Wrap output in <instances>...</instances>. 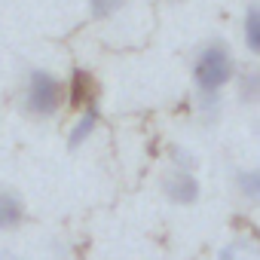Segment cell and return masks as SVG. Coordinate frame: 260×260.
Wrapping results in <instances>:
<instances>
[{
  "instance_id": "1",
  "label": "cell",
  "mask_w": 260,
  "mask_h": 260,
  "mask_svg": "<svg viewBox=\"0 0 260 260\" xmlns=\"http://www.w3.org/2000/svg\"><path fill=\"white\" fill-rule=\"evenodd\" d=\"M236 71L239 61L226 40H205L190 58V80L196 95H223V89L233 86Z\"/></svg>"
},
{
  "instance_id": "2",
  "label": "cell",
  "mask_w": 260,
  "mask_h": 260,
  "mask_svg": "<svg viewBox=\"0 0 260 260\" xmlns=\"http://www.w3.org/2000/svg\"><path fill=\"white\" fill-rule=\"evenodd\" d=\"M22 110L31 119H55L64 110V80L46 68H31L22 83Z\"/></svg>"
},
{
  "instance_id": "3",
  "label": "cell",
  "mask_w": 260,
  "mask_h": 260,
  "mask_svg": "<svg viewBox=\"0 0 260 260\" xmlns=\"http://www.w3.org/2000/svg\"><path fill=\"white\" fill-rule=\"evenodd\" d=\"M162 196L172 205H196L202 196V184L196 178V172L187 169H169L162 175Z\"/></svg>"
},
{
  "instance_id": "4",
  "label": "cell",
  "mask_w": 260,
  "mask_h": 260,
  "mask_svg": "<svg viewBox=\"0 0 260 260\" xmlns=\"http://www.w3.org/2000/svg\"><path fill=\"white\" fill-rule=\"evenodd\" d=\"M98 95H101V89H98L95 74L86 68H74L68 83H64V104L74 110H86V107L98 104Z\"/></svg>"
},
{
  "instance_id": "5",
  "label": "cell",
  "mask_w": 260,
  "mask_h": 260,
  "mask_svg": "<svg viewBox=\"0 0 260 260\" xmlns=\"http://www.w3.org/2000/svg\"><path fill=\"white\" fill-rule=\"evenodd\" d=\"M98 122H101V104L86 107V110H77L74 122L68 125V147L71 150H80L83 144H89V138L95 135Z\"/></svg>"
},
{
  "instance_id": "6",
  "label": "cell",
  "mask_w": 260,
  "mask_h": 260,
  "mask_svg": "<svg viewBox=\"0 0 260 260\" xmlns=\"http://www.w3.org/2000/svg\"><path fill=\"white\" fill-rule=\"evenodd\" d=\"M28 217L25 199L10 190V187H0V233H16Z\"/></svg>"
},
{
  "instance_id": "7",
  "label": "cell",
  "mask_w": 260,
  "mask_h": 260,
  "mask_svg": "<svg viewBox=\"0 0 260 260\" xmlns=\"http://www.w3.org/2000/svg\"><path fill=\"white\" fill-rule=\"evenodd\" d=\"M242 43H245L248 55L260 52V7L257 4L245 7V16H242Z\"/></svg>"
},
{
  "instance_id": "8",
  "label": "cell",
  "mask_w": 260,
  "mask_h": 260,
  "mask_svg": "<svg viewBox=\"0 0 260 260\" xmlns=\"http://www.w3.org/2000/svg\"><path fill=\"white\" fill-rule=\"evenodd\" d=\"M233 190H236L248 205H254V202L260 199V172H257V169H239V172L233 175Z\"/></svg>"
},
{
  "instance_id": "9",
  "label": "cell",
  "mask_w": 260,
  "mask_h": 260,
  "mask_svg": "<svg viewBox=\"0 0 260 260\" xmlns=\"http://www.w3.org/2000/svg\"><path fill=\"white\" fill-rule=\"evenodd\" d=\"M233 83H236V92H239V98H242V104H254V101L260 98V74H257L254 68H245V71H236V77H233Z\"/></svg>"
},
{
  "instance_id": "10",
  "label": "cell",
  "mask_w": 260,
  "mask_h": 260,
  "mask_svg": "<svg viewBox=\"0 0 260 260\" xmlns=\"http://www.w3.org/2000/svg\"><path fill=\"white\" fill-rule=\"evenodd\" d=\"M128 7V0H86V10L95 22H110Z\"/></svg>"
},
{
  "instance_id": "11",
  "label": "cell",
  "mask_w": 260,
  "mask_h": 260,
  "mask_svg": "<svg viewBox=\"0 0 260 260\" xmlns=\"http://www.w3.org/2000/svg\"><path fill=\"white\" fill-rule=\"evenodd\" d=\"M196 113L205 125H214L223 113V98L220 95H196Z\"/></svg>"
},
{
  "instance_id": "12",
  "label": "cell",
  "mask_w": 260,
  "mask_h": 260,
  "mask_svg": "<svg viewBox=\"0 0 260 260\" xmlns=\"http://www.w3.org/2000/svg\"><path fill=\"white\" fill-rule=\"evenodd\" d=\"M248 257H251V239H233L217 251V260H248Z\"/></svg>"
},
{
  "instance_id": "13",
  "label": "cell",
  "mask_w": 260,
  "mask_h": 260,
  "mask_svg": "<svg viewBox=\"0 0 260 260\" xmlns=\"http://www.w3.org/2000/svg\"><path fill=\"white\" fill-rule=\"evenodd\" d=\"M196 156L187 150V147H181V144H172L169 147V169H187V172H196Z\"/></svg>"
},
{
  "instance_id": "14",
  "label": "cell",
  "mask_w": 260,
  "mask_h": 260,
  "mask_svg": "<svg viewBox=\"0 0 260 260\" xmlns=\"http://www.w3.org/2000/svg\"><path fill=\"white\" fill-rule=\"evenodd\" d=\"M0 260H28V257L19 251H0Z\"/></svg>"
},
{
  "instance_id": "15",
  "label": "cell",
  "mask_w": 260,
  "mask_h": 260,
  "mask_svg": "<svg viewBox=\"0 0 260 260\" xmlns=\"http://www.w3.org/2000/svg\"><path fill=\"white\" fill-rule=\"evenodd\" d=\"M169 4H187V0H169Z\"/></svg>"
}]
</instances>
